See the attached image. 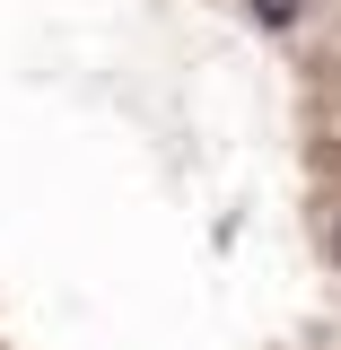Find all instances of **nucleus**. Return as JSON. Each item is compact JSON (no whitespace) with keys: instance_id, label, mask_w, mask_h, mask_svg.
<instances>
[{"instance_id":"obj_1","label":"nucleus","mask_w":341,"mask_h":350,"mask_svg":"<svg viewBox=\"0 0 341 350\" xmlns=\"http://www.w3.org/2000/svg\"><path fill=\"white\" fill-rule=\"evenodd\" d=\"M245 9H254L262 27H298V18H306V0H245Z\"/></svg>"},{"instance_id":"obj_2","label":"nucleus","mask_w":341,"mask_h":350,"mask_svg":"<svg viewBox=\"0 0 341 350\" xmlns=\"http://www.w3.org/2000/svg\"><path fill=\"white\" fill-rule=\"evenodd\" d=\"M333 245H341V237H333Z\"/></svg>"}]
</instances>
